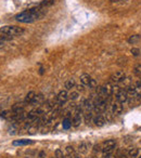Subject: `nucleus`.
I'll return each instance as SVG.
<instances>
[{
	"instance_id": "nucleus-26",
	"label": "nucleus",
	"mask_w": 141,
	"mask_h": 158,
	"mask_svg": "<svg viewBox=\"0 0 141 158\" xmlns=\"http://www.w3.org/2000/svg\"><path fill=\"white\" fill-rule=\"evenodd\" d=\"M130 52H131L132 55H135V56H138V55L140 54V50H139L138 48H132Z\"/></svg>"
},
{
	"instance_id": "nucleus-31",
	"label": "nucleus",
	"mask_w": 141,
	"mask_h": 158,
	"mask_svg": "<svg viewBox=\"0 0 141 158\" xmlns=\"http://www.w3.org/2000/svg\"><path fill=\"white\" fill-rule=\"evenodd\" d=\"M65 158H73V156H70V155H67V154H66V155H65Z\"/></svg>"
},
{
	"instance_id": "nucleus-8",
	"label": "nucleus",
	"mask_w": 141,
	"mask_h": 158,
	"mask_svg": "<svg viewBox=\"0 0 141 158\" xmlns=\"http://www.w3.org/2000/svg\"><path fill=\"white\" fill-rule=\"evenodd\" d=\"M45 102V98L42 94H36L35 98H34L33 102H32V105L34 106V107H39L41 104H44Z\"/></svg>"
},
{
	"instance_id": "nucleus-25",
	"label": "nucleus",
	"mask_w": 141,
	"mask_h": 158,
	"mask_svg": "<svg viewBox=\"0 0 141 158\" xmlns=\"http://www.w3.org/2000/svg\"><path fill=\"white\" fill-rule=\"evenodd\" d=\"M68 98H70V100H77L78 99V92H72L70 95H68Z\"/></svg>"
},
{
	"instance_id": "nucleus-22",
	"label": "nucleus",
	"mask_w": 141,
	"mask_h": 158,
	"mask_svg": "<svg viewBox=\"0 0 141 158\" xmlns=\"http://www.w3.org/2000/svg\"><path fill=\"white\" fill-rule=\"evenodd\" d=\"M70 125H72V123H70V119H64V121H63V128L64 129H68V128L70 127Z\"/></svg>"
},
{
	"instance_id": "nucleus-19",
	"label": "nucleus",
	"mask_w": 141,
	"mask_h": 158,
	"mask_svg": "<svg viewBox=\"0 0 141 158\" xmlns=\"http://www.w3.org/2000/svg\"><path fill=\"white\" fill-rule=\"evenodd\" d=\"M139 40H140V36H139V35H134V36H131L129 39H128V42H129V44H136V42H138Z\"/></svg>"
},
{
	"instance_id": "nucleus-11",
	"label": "nucleus",
	"mask_w": 141,
	"mask_h": 158,
	"mask_svg": "<svg viewBox=\"0 0 141 158\" xmlns=\"http://www.w3.org/2000/svg\"><path fill=\"white\" fill-rule=\"evenodd\" d=\"M33 141L32 140H27V139H22V140H16L13 141L12 144L14 146H23V145H29V144H33Z\"/></svg>"
},
{
	"instance_id": "nucleus-28",
	"label": "nucleus",
	"mask_w": 141,
	"mask_h": 158,
	"mask_svg": "<svg viewBox=\"0 0 141 158\" xmlns=\"http://www.w3.org/2000/svg\"><path fill=\"white\" fill-rule=\"evenodd\" d=\"M37 158H46V152H45V151H40L39 153H38Z\"/></svg>"
},
{
	"instance_id": "nucleus-21",
	"label": "nucleus",
	"mask_w": 141,
	"mask_h": 158,
	"mask_svg": "<svg viewBox=\"0 0 141 158\" xmlns=\"http://www.w3.org/2000/svg\"><path fill=\"white\" fill-rule=\"evenodd\" d=\"M55 158H65V155H63V152L61 151L60 148H58L57 151H55Z\"/></svg>"
},
{
	"instance_id": "nucleus-1",
	"label": "nucleus",
	"mask_w": 141,
	"mask_h": 158,
	"mask_svg": "<svg viewBox=\"0 0 141 158\" xmlns=\"http://www.w3.org/2000/svg\"><path fill=\"white\" fill-rule=\"evenodd\" d=\"M44 15V11L42 8H35V9H28L25 11L21 12V13L16 14L15 20L20 23H33L36 20H39L41 16Z\"/></svg>"
},
{
	"instance_id": "nucleus-30",
	"label": "nucleus",
	"mask_w": 141,
	"mask_h": 158,
	"mask_svg": "<svg viewBox=\"0 0 141 158\" xmlns=\"http://www.w3.org/2000/svg\"><path fill=\"white\" fill-rule=\"evenodd\" d=\"M74 158H82V157H80V155H78V154H75V155H74Z\"/></svg>"
},
{
	"instance_id": "nucleus-15",
	"label": "nucleus",
	"mask_w": 141,
	"mask_h": 158,
	"mask_svg": "<svg viewBox=\"0 0 141 158\" xmlns=\"http://www.w3.org/2000/svg\"><path fill=\"white\" fill-rule=\"evenodd\" d=\"M36 93L34 92V91H29L28 93L26 94V97H25V100H24V103L25 104H31L32 102H33L34 98H35Z\"/></svg>"
},
{
	"instance_id": "nucleus-29",
	"label": "nucleus",
	"mask_w": 141,
	"mask_h": 158,
	"mask_svg": "<svg viewBox=\"0 0 141 158\" xmlns=\"http://www.w3.org/2000/svg\"><path fill=\"white\" fill-rule=\"evenodd\" d=\"M76 87H77V90L78 91H84V88H85L84 85H78V86H76Z\"/></svg>"
},
{
	"instance_id": "nucleus-17",
	"label": "nucleus",
	"mask_w": 141,
	"mask_h": 158,
	"mask_svg": "<svg viewBox=\"0 0 141 158\" xmlns=\"http://www.w3.org/2000/svg\"><path fill=\"white\" fill-rule=\"evenodd\" d=\"M84 116H85V123L88 125V123L92 120V117H93L92 116V112H91V110H87V112L84 114Z\"/></svg>"
},
{
	"instance_id": "nucleus-13",
	"label": "nucleus",
	"mask_w": 141,
	"mask_h": 158,
	"mask_svg": "<svg viewBox=\"0 0 141 158\" xmlns=\"http://www.w3.org/2000/svg\"><path fill=\"white\" fill-rule=\"evenodd\" d=\"M64 86H65L66 90H72V89L76 87L75 79H74V78H70L68 80H66V82H65V85H64Z\"/></svg>"
},
{
	"instance_id": "nucleus-10",
	"label": "nucleus",
	"mask_w": 141,
	"mask_h": 158,
	"mask_svg": "<svg viewBox=\"0 0 141 158\" xmlns=\"http://www.w3.org/2000/svg\"><path fill=\"white\" fill-rule=\"evenodd\" d=\"M103 89H104V91H105V93H106V95H108V98L109 99L108 100H110L111 99V97L113 95V85H112V82H106V84H104L103 86Z\"/></svg>"
},
{
	"instance_id": "nucleus-18",
	"label": "nucleus",
	"mask_w": 141,
	"mask_h": 158,
	"mask_svg": "<svg viewBox=\"0 0 141 158\" xmlns=\"http://www.w3.org/2000/svg\"><path fill=\"white\" fill-rule=\"evenodd\" d=\"M66 154L74 157V155H75V149H74V147L72 146V145H67V146H66Z\"/></svg>"
},
{
	"instance_id": "nucleus-33",
	"label": "nucleus",
	"mask_w": 141,
	"mask_h": 158,
	"mask_svg": "<svg viewBox=\"0 0 141 158\" xmlns=\"http://www.w3.org/2000/svg\"><path fill=\"white\" fill-rule=\"evenodd\" d=\"M2 46H3V42L0 41V48H1V47H2Z\"/></svg>"
},
{
	"instance_id": "nucleus-6",
	"label": "nucleus",
	"mask_w": 141,
	"mask_h": 158,
	"mask_svg": "<svg viewBox=\"0 0 141 158\" xmlns=\"http://www.w3.org/2000/svg\"><path fill=\"white\" fill-rule=\"evenodd\" d=\"M112 113H113V115L119 116V115L123 113V104H121L118 101H115L114 103L112 104Z\"/></svg>"
},
{
	"instance_id": "nucleus-35",
	"label": "nucleus",
	"mask_w": 141,
	"mask_h": 158,
	"mask_svg": "<svg viewBox=\"0 0 141 158\" xmlns=\"http://www.w3.org/2000/svg\"><path fill=\"white\" fill-rule=\"evenodd\" d=\"M139 158H141V157H139Z\"/></svg>"
},
{
	"instance_id": "nucleus-5",
	"label": "nucleus",
	"mask_w": 141,
	"mask_h": 158,
	"mask_svg": "<svg viewBox=\"0 0 141 158\" xmlns=\"http://www.w3.org/2000/svg\"><path fill=\"white\" fill-rule=\"evenodd\" d=\"M116 101H118L121 104H125L128 101V95L126 89H121L118 93L116 94Z\"/></svg>"
},
{
	"instance_id": "nucleus-27",
	"label": "nucleus",
	"mask_w": 141,
	"mask_h": 158,
	"mask_svg": "<svg viewBox=\"0 0 141 158\" xmlns=\"http://www.w3.org/2000/svg\"><path fill=\"white\" fill-rule=\"evenodd\" d=\"M101 145H95V147H93V152H95V153H99V152H101Z\"/></svg>"
},
{
	"instance_id": "nucleus-3",
	"label": "nucleus",
	"mask_w": 141,
	"mask_h": 158,
	"mask_svg": "<svg viewBox=\"0 0 141 158\" xmlns=\"http://www.w3.org/2000/svg\"><path fill=\"white\" fill-rule=\"evenodd\" d=\"M126 78V75L123 70H117V72L113 73L110 77V81L114 82V84H119V82L124 81Z\"/></svg>"
},
{
	"instance_id": "nucleus-24",
	"label": "nucleus",
	"mask_w": 141,
	"mask_h": 158,
	"mask_svg": "<svg viewBox=\"0 0 141 158\" xmlns=\"http://www.w3.org/2000/svg\"><path fill=\"white\" fill-rule=\"evenodd\" d=\"M89 89H95L97 88V81H96L95 79H91L90 82H89Z\"/></svg>"
},
{
	"instance_id": "nucleus-32",
	"label": "nucleus",
	"mask_w": 141,
	"mask_h": 158,
	"mask_svg": "<svg viewBox=\"0 0 141 158\" xmlns=\"http://www.w3.org/2000/svg\"><path fill=\"white\" fill-rule=\"evenodd\" d=\"M110 1H112V2H118V1H121V0H110Z\"/></svg>"
},
{
	"instance_id": "nucleus-23",
	"label": "nucleus",
	"mask_w": 141,
	"mask_h": 158,
	"mask_svg": "<svg viewBox=\"0 0 141 158\" xmlns=\"http://www.w3.org/2000/svg\"><path fill=\"white\" fill-rule=\"evenodd\" d=\"M134 73H135L136 75H141V64H138V65L135 66Z\"/></svg>"
},
{
	"instance_id": "nucleus-14",
	"label": "nucleus",
	"mask_w": 141,
	"mask_h": 158,
	"mask_svg": "<svg viewBox=\"0 0 141 158\" xmlns=\"http://www.w3.org/2000/svg\"><path fill=\"white\" fill-rule=\"evenodd\" d=\"M89 146H90V145L87 142H82L79 144V146H78V152H79L80 154H86L89 149Z\"/></svg>"
},
{
	"instance_id": "nucleus-16",
	"label": "nucleus",
	"mask_w": 141,
	"mask_h": 158,
	"mask_svg": "<svg viewBox=\"0 0 141 158\" xmlns=\"http://www.w3.org/2000/svg\"><path fill=\"white\" fill-rule=\"evenodd\" d=\"M138 154H139V149L136 148V147H134V148H131L129 152H128L127 157L128 158H137L138 157Z\"/></svg>"
},
{
	"instance_id": "nucleus-2",
	"label": "nucleus",
	"mask_w": 141,
	"mask_h": 158,
	"mask_svg": "<svg viewBox=\"0 0 141 158\" xmlns=\"http://www.w3.org/2000/svg\"><path fill=\"white\" fill-rule=\"evenodd\" d=\"M0 31L6 35L10 36V37L14 38L21 36L24 33V29L22 27H18V26H13V25H9V26H3L2 28H0Z\"/></svg>"
},
{
	"instance_id": "nucleus-9",
	"label": "nucleus",
	"mask_w": 141,
	"mask_h": 158,
	"mask_svg": "<svg viewBox=\"0 0 141 158\" xmlns=\"http://www.w3.org/2000/svg\"><path fill=\"white\" fill-rule=\"evenodd\" d=\"M92 121L97 127H102L105 123V119L103 118V116L101 114H96V116L92 117Z\"/></svg>"
},
{
	"instance_id": "nucleus-7",
	"label": "nucleus",
	"mask_w": 141,
	"mask_h": 158,
	"mask_svg": "<svg viewBox=\"0 0 141 158\" xmlns=\"http://www.w3.org/2000/svg\"><path fill=\"white\" fill-rule=\"evenodd\" d=\"M68 100V94L65 90H62L59 92V94L57 95V101L60 105H63L64 103H66V101Z\"/></svg>"
},
{
	"instance_id": "nucleus-34",
	"label": "nucleus",
	"mask_w": 141,
	"mask_h": 158,
	"mask_svg": "<svg viewBox=\"0 0 141 158\" xmlns=\"http://www.w3.org/2000/svg\"><path fill=\"white\" fill-rule=\"evenodd\" d=\"M51 158H55V157H51Z\"/></svg>"
},
{
	"instance_id": "nucleus-4",
	"label": "nucleus",
	"mask_w": 141,
	"mask_h": 158,
	"mask_svg": "<svg viewBox=\"0 0 141 158\" xmlns=\"http://www.w3.org/2000/svg\"><path fill=\"white\" fill-rule=\"evenodd\" d=\"M82 112H83V106L78 105L75 110V113H74V117H73V126L74 127H78L82 123Z\"/></svg>"
},
{
	"instance_id": "nucleus-20",
	"label": "nucleus",
	"mask_w": 141,
	"mask_h": 158,
	"mask_svg": "<svg viewBox=\"0 0 141 158\" xmlns=\"http://www.w3.org/2000/svg\"><path fill=\"white\" fill-rule=\"evenodd\" d=\"M54 0H44L41 3H40V7L44 8V7H48V6H51L53 3Z\"/></svg>"
},
{
	"instance_id": "nucleus-12",
	"label": "nucleus",
	"mask_w": 141,
	"mask_h": 158,
	"mask_svg": "<svg viewBox=\"0 0 141 158\" xmlns=\"http://www.w3.org/2000/svg\"><path fill=\"white\" fill-rule=\"evenodd\" d=\"M91 77L89 76L88 74H83L82 76H80V82H82V85H84V86H89V82H90L91 80Z\"/></svg>"
}]
</instances>
